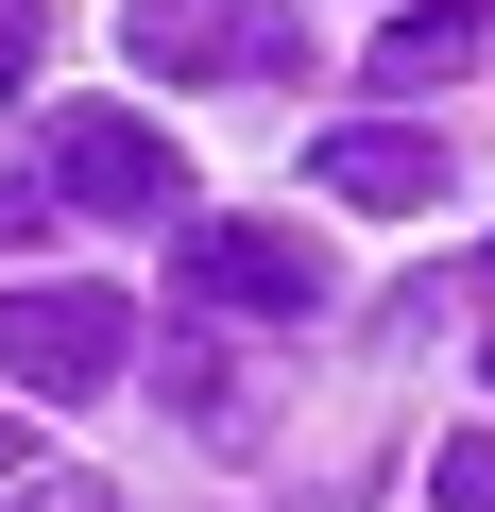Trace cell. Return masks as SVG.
I'll return each mask as SVG.
<instances>
[{"instance_id": "8", "label": "cell", "mask_w": 495, "mask_h": 512, "mask_svg": "<svg viewBox=\"0 0 495 512\" xmlns=\"http://www.w3.org/2000/svg\"><path fill=\"white\" fill-rule=\"evenodd\" d=\"M35 52H52V18H35V0H0V103L35 86Z\"/></svg>"}, {"instance_id": "12", "label": "cell", "mask_w": 495, "mask_h": 512, "mask_svg": "<svg viewBox=\"0 0 495 512\" xmlns=\"http://www.w3.org/2000/svg\"><path fill=\"white\" fill-rule=\"evenodd\" d=\"M478 376H495V342H478Z\"/></svg>"}, {"instance_id": "9", "label": "cell", "mask_w": 495, "mask_h": 512, "mask_svg": "<svg viewBox=\"0 0 495 512\" xmlns=\"http://www.w3.org/2000/svg\"><path fill=\"white\" fill-rule=\"evenodd\" d=\"M18 512H120V495H103V478H35Z\"/></svg>"}, {"instance_id": "10", "label": "cell", "mask_w": 495, "mask_h": 512, "mask_svg": "<svg viewBox=\"0 0 495 512\" xmlns=\"http://www.w3.org/2000/svg\"><path fill=\"white\" fill-rule=\"evenodd\" d=\"M18 461H35V427H18V410H0V478H18Z\"/></svg>"}, {"instance_id": "6", "label": "cell", "mask_w": 495, "mask_h": 512, "mask_svg": "<svg viewBox=\"0 0 495 512\" xmlns=\"http://www.w3.org/2000/svg\"><path fill=\"white\" fill-rule=\"evenodd\" d=\"M444 69H461V18H393L376 35V86H444Z\"/></svg>"}, {"instance_id": "1", "label": "cell", "mask_w": 495, "mask_h": 512, "mask_svg": "<svg viewBox=\"0 0 495 512\" xmlns=\"http://www.w3.org/2000/svg\"><path fill=\"white\" fill-rule=\"evenodd\" d=\"M171 291L239 308V325H308L325 308V239L308 222H205V205H171Z\"/></svg>"}, {"instance_id": "7", "label": "cell", "mask_w": 495, "mask_h": 512, "mask_svg": "<svg viewBox=\"0 0 495 512\" xmlns=\"http://www.w3.org/2000/svg\"><path fill=\"white\" fill-rule=\"evenodd\" d=\"M427 495H444V512H495V427H461V444L427 461Z\"/></svg>"}, {"instance_id": "11", "label": "cell", "mask_w": 495, "mask_h": 512, "mask_svg": "<svg viewBox=\"0 0 495 512\" xmlns=\"http://www.w3.org/2000/svg\"><path fill=\"white\" fill-rule=\"evenodd\" d=\"M0 239H35V188H0Z\"/></svg>"}, {"instance_id": "3", "label": "cell", "mask_w": 495, "mask_h": 512, "mask_svg": "<svg viewBox=\"0 0 495 512\" xmlns=\"http://www.w3.org/2000/svg\"><path fill=\"white\" fill-rule=\"evenodd\" d=\"M137 69L154 86H274V69H308V18L291 0H137Z\"/></svg>"}, {"instance_id": "4", "label": "cell", "mask_w": 495, "mask_h": 512, "mask_svg": "<svg viewBox=\"0 0 495 512\" xmlns=\"http://www.w3.org/2000/svg\"><path fill=\"white\" fill-rule=\"evenodd\" d=\"M52 205H69V222H171L188 171H171V137H154L137 103H69V120H52Z\"/></svg>"}, {"instance_id": "5", "label": "cell", "mask_w": 495, "mask_h": 512, "mask_svg": "<svg viewBox=\"0 0 495 512\" xmlns=\"http://www.w3.org/2000/svg\"><path fill=\"white\" fill-rule=\"evenodd\" d=\"M308 188L325 205H444V137H410V120H342V137H308Z\"/></svg>"}, {"instance_id": "2", "label": "cell", "mask_w": 495, "mask_h": 512, "mask_svg": "<svg viewBox=\"0 0 495 512\" xmlns=\"http://www.w3.org/2000/svg\"><path fill=\"white\" fill-rule=\"evenodd\" d=\"M120 342H137V308H120V291H86V274H52V291H0V376H18L35 410H86V393H120Z\"/></svg>"}]
</instances>
